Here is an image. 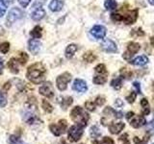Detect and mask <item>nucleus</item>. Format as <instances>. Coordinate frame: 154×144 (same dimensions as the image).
Returning <instances> with one entry per match:
<instances>
[{"mask_svg": "<svg viewBox=\"0 0 154 144\" xmlns=\"http://www.w3.org/2000/svg\"><path fill=\"white\" fill-rule=\"evenodd\" d=\"M72 102H73V99H72L71 97H65V98L62 99L61 107L64 110H66L72 104Z\"/></svg>", "mask_w": 154, "mask_h": 144, "instance_id": "obj_26", "label": "nucleus"}, {"mask_svg": "<svg viewBox=\"0 0 154 144\" xmlns=\"http://www.w3.org/2000/svg\"><path fill=\"white\" fill-rule=\"evenodd\" d=\"M3 66H4L3 59H2V58H0V74H1L2 71H3Z\"/></svg>", "mask_w": 154, "mask_h": 144, "instance_id": "obj_48", "label": "nucleus"}, {"mask_svg": "<svg viewBox=\"0 0 154 144\" xmlns=\"http://www.w3.org/2000/svg\"><path fill=\"white\" fill-rule=\"evenodd\" d=\"M1 2L7 7V6H10V5L14 2V0H1Z\"/></svg>", "mask_w": 154, "mask_h": 144, "instance_id": "obj_47", "label": "nucleus"}, {"mask_svg": "<svg viewBox=\"0 0 154 144\" xmlns=\"http://www.w3.org/2000/svg\"><path fill=\"white\" fill-rule=\"evenodd\" d=\"M129 121H130V125H131L133 128H136V129L143 127V125H146V120L144 119V117L142 116V115H134Z\"/></svg>", "mask_w": 154, "mask_h": 144, "instance_id": "obj_13", "label": "nucleus"}, {"mask_svg": "<svg viewBox=\"0 0 154 144\" xmlns=\"http://www.w3.org/2000/svg\"><path fill=\"white\" fill-rule=\"evenodd\" d=\"M66 127H67L66 120L61 119V120H59V122H58V123L51 124L50 126H49V129H50L51 133L54 134V136H62V134L66 132Z\"/></svg>", "mask_w": 154, "mask_h": 144, "instance_id": "obj_5", "label": "nucleus"}, {"mask_svg": "<svg viewBox=\"0 0 154 144\" xmlns=\"http://www.w3.org/2000/svg\"><path fill=\"white\" fill-rule=\"evenodd\" d=\"M134 112H127V114H126V118L128 119V120H130V119H131L133 116H134Z\"/></svg>", "mask_w": 154, "mask_h": 144, "instance_id": "obj_49", "label": "nucleus"}, {"mask_svg": "<svg viewBox=\"0 0 154 144\" xmlns=\"http://www.w3.org/2000/svg\"><path fill=\"white\" fill-rule=\"evenodd\" d=\"M10 50V43L9 42H3L0 43V52H2L3 54H6Z\"/></svg>", "mask_w": 154, "mask_h": 144, "instance_id": "obj_34", "label": "nucleus"}, {"mask_svg": "<svg viewBox=\"0 0 154 144\" xmlns=\"http://www.w3.org/2000/svg\"><path fill=\"white\" fill-rule=\"evenodd\" d=\"M78 49V46L76 44H69L66 48V57L67 59H71L73 55L75 54V52Z\"/></svg>", "mask_w": 154, "mask_h": 144, "instance_id": "obj_21", "label": "nucleus"}, {"mask_svg": "<svg viewBox=\"0 0 154 144\" xmlns=\"http://www.w3.org/2000/svg\"><path fill=\"white\" fill-rule=\"evenodd\" d=\"M30 35L33 37V38H40L42 35V29L40 26H36L33 30L30 32Z\"/></svg>", "mask_w": 154, "mask_h": 144, "instance_id": "obj_24", "label": "nucleus"}, {"mask_svg": "<svg viewBox=\"0 0 154 144\" xmlns=\"http://www.w3.org/2000/svg\"><path fill=\"white\" fill-rule=\"evenodd\" d=\"M42 109L45 110L46 112H53V107L50 105V103H48V101L46 100H42Z\"/></svg>", "mask_w": 154, "mask_h": 144, "instance_id": "obj_30", "label": "nucleus"}, {"mask_svg": "<svg viewBox=\"0 0 154 144\" xmlns=\"http://www.w3.org/2000/svg\"><path fill=\"white\" fill-rule=\"evenodd\" d=\"M91 36L94 37L95 38L101 40V38H103L106 35V28L102 25H95L91 28Z\"/></svg>", "mask_w": 154, "mask_h": 144, "instance_id": "obj_11", "label": "nucleus"}, {"mask_svg": "<svg viewBox=\"0 0 154 144\" xmlns=\"http://www.w3.org/2000/svg\"><path fill=\"white\" fill-rule=\"evenodd\" d=\"M95 103L94 102H91V101H89V102H86L85 103V106H86V109L90 110V112H94V110H95Z\"/></svg>", "mask_w": 154, "mask_h": 144, "instance_id": "obj_36", "label": "nucleus"}, {"mask_svg": "<svg viewBox=\"0 0 154 144\" xmlns=\"http://www.w3.org/2000/svg\"><path fill=\"white\" fill-rule=\"evenodd\" d=\"M22 16H23V12L20 9L17 7L13 8L7 16V24L9 23V25H12L13 23H14L18 19H20Z\"/></svg>", "mask_w": 154, "mask_h": 144, "instance_id": "obj_8", "label": "nucleus"}, {"mask_svg": "<svg viewBox=\"0 0 154 144\" xmlns=\"http://www.w3.org/2000/svg\"><path fill=\"white\" fill-rule=\"evenodd\" d=\"M131 64L134 65H139V66H143L146 65L148 62V58L146 56H139L137 58H135L134 60H132L131 62H129Z\"/></svg>", "mask_w": 154, "mask_h": 144, "instance_id": "obj_19", "label": "nucleus"}, {"mask_svg": "<svg viewBox=\"0 0 154 144\" xmlns=\"http://www.w3.org/2000/svg\"><path fill=\"white\" fill-rule=\"evenodd\" d=\"M64 6V2L61 0H51L49 4V9L52 12H60Z\"/></svg>", "mask_w": 154, "mask_h": 144, "instance_id": "obj_20", "label": "nucleus"}, {"mask_svg": "<svg viewBox=\"0 0 154 144\" xmlns=\"http://www.w3.org/2000/svg\"><path fill=\"white\" fill-rule=\"evenodd\" d=\"M140 48H141V46H140V44H139V43H137V42H130V43H128L127 49H126V51H125L124 54H123V59L129 61L133 57V55H135L140 50Z\"/></svg>", "mask_w": 154, "mask_h": 144, "instance_id": "obj_9", "label": "nucleus"}, {"mask_svg": "<svg viewBox=\"0 0 154 144\" xmlns=\"http://www.w3.org/2000/svg\"><path fill=\"white\" fill-rule=\"evenodd\" d=\"M70 80H71V75L69 73V72H65V73L59 75L56 79L57 88L61 91L66 90L67 88V84L69 83Z\"/></svg>", "mask_w": 154, "mask_h": 144, "instance_id": "obj_7", "label": "nucleus"}, {"mask_svg": "<svg viewBox=\"0 0 154 144\" xmlns=\"http://www.w3.org/2000/svg\"><path fill=\"white\" fill-rule=\"evenodd\" d=\"M124 127H125V124L123 122H113L109 126V131L113 134H118L119 133L122 131Z\"/></svg>", "mask_w": 154, "mask_h": 144, "instance_id": "obj_16", "label": "nucleus"}, {"mask_svg": "<svg viewBox=\"0 0 154 144\" xmlns=\"http://www.w3.org/2000/svg\"><path fill=\"white\" fill-rule=\"evenodd\" d=\"M38 91H40L42 95L45 96L46 98H52L54 96V89H53V86L50 82L43 84L40 88V89H38Z\"/></svg>", "mask_w": 154, "mask_h": 144, "instance_id": "obj_10", "label": "nucleus"}, {"mask_svg": "<svg viewBox=\"0 0 154 144\" xmlns=\"http://www.w3.org/2000/svg\"><path fill=\"white\" fill-rule=\"evenodd\" d=\"M148 2L150 3L152 6H154V0H148Z\"/></svg>", "mask_w": 154, "mask_h": 144, "instance_id": "obj_52", "label": "nucleus"}, {"mask_svg": "<svg viewBox=\"0 0 154 144\" xmlns=\"http://www.w3.org/2000/svg\"><path fill=\"white\" fill-rule=\"evenodd\" d=\"M136 96H137V94L135 93V92H131V93H130L127 96V97H126V100L128 101V103L132 104L134 101H135V99H136Z\"/></svg>", "mask_w": 154, "mask_h": 144, "instance_id": "obj_38", "label": "nucleus"}, {"mask_svg": "<svg viewBox=\"0 0 154 144\" xmlns=\"http://www.w3.org/2000/svg\"><path fill=\"white\" fill-rule=\"evenodd\" d=\"M151 43H152V45L154 46V38H151Z\"/></svg>", "mask_w": 154, "mask_h": 144, "instance_id": "obj_53", "label": "nucleus"}, {"mask_svg": "<svg viewBox=\"0 0 154 144\" xmlns=\"http://www.w3.org/2000/svg\"><path fill=\"white\" fill-rule=\"evenodd\" d=\"M101 48L107 53H116L118 51V47L116 43L111 40H105L101 43Z\"/></svg>", "mask_w": 154, "mask_h": 144, "instance_id": "obj_12", "label": "nucleus"}, {"mask_svg": "<svg viewBox=\"0 0 154 144\" xmlns=\"http://www.w3.org/2000/svg\"><path fill=\"white\" fill-rule=\"evenodd\" d=\"M153 144H154V143H153Z\"/></svg>", "mask_w": 154, "mask_h": 144, "instance_id": "obj_54", "label": "nucleus"}, {"mask_svg": "<svg viewBox=\"0 0 154 144\" xmlns=\"http://www.w3.org/2000/svg\"><path fill=\"white\" fill-rule=\"evenodd\" d=\"M28 61V56L26 53H20L18 58H12L8 62V67L12 73L17 74L19 72V66L24 65Z\"/></svg>", "mask_w": 154, "mask_h": 144, "instance_id": "obj_4", "label": "nucleus"}, {"mask_svg": "<svg viewBox=\"0 0 154 144\" xmlns=\"http://www.w3.org/2000/svg\"><path fill=\"white\" fill-rule=\"evenodd\" d=\"M70 118L72 119V121L74 123L84 128L88 125L90 116L83 108L79 107V106H76V107H74L71 110Z\"/></svg>", "mask_w": 154, "mask_h": 144, "instance_id": "obj_3", "label": "nucleus"}, {"mask_svg": "<svg viewBox=\"0 0 154 144\" xmlns=\"http://www.w3.org/2000/svg\"><path fill=\"white\" fill-rule=\"evenodd\" d=\"M104 7L107 11H113L117 8V2H116V0H106L104 3Z\"/></svg>", "mask_w": 154, "mask_h": 144, "instance_id": "obj_25", "label": "nucleus"}, {"mask_svg": "<svg viewBox=\"0 0 154 144\" xmlns=\"http://www.w3.org/2000/svg\"><path fill=\"white\" fill-rule=\"evenodd\" d=\"M148 129H149V130H151V131L154 132V114H153V118H152V120H151V121L149 122V124H148Z\"/></svg>", "mask_w": 154, "mask_h": 144, "instance_id": "obj_46", "label": "nucleus"}, {"mask_svg": "<svg viewBox=\"0 0 154 144\" xmlns=\"http://www.w3.org/2000/svg\"><path fill=\"white\" fill-rule=\"evenodd\" d=\"M82 134H83V127L79 126V125H73L71 126L69 130L67 136H69V139L71 142H76L81 138Z\"/></svg>", "mask_w": 154, "mask_h": 144, "instance_id": "obj_6", "label": "nucleus"}, {"mask_svg": "<svg viewBox=\"0 0 154 144\" xmlns=\"http://www.w3.org/2000/svg\"><path fill=\"white\" fill-rule=\"evenodd\" d=\"M116 105H118V106H122V102L120 101V99H117V101H116Z\"/></svg>", "mask_w": 154, "mask_h": 144, "instance_id": "obj_50", "label": "nucleus"}, {"mask_svg": "<svg viewBox=\"0 0 154 144\" xmlns=\"http://www.w3.org/2000/svg\"><path fill=\"white\" fill-rule=\"evenodd\" d=\"M122 76H123V78L129 79L131 77V72L128 71L127 68H122Z\"/></svg>", "mask_w": 154, "mask_h": 144, "instance_id": "obj_37", "label": "nucleus"}, {"mask_svg": "<svg viewBox=\"0 0 154 144\" xmlns=\"http://www.w3.org/2000/svg\"><path fill=\"white\" fill-rule=\"evenodd\" d=\"M45 10H43L42 8H38L36 9L35 11H34L31 14V17L33 20H35V21H38V20H41V19H42L43 17H45Z\"/></svg>", "mask_w": 154, "mask_h": 144, "instance_id": "obj_18", "label": "nucleus"}, {"mask_svg": "<svg viewBox=\"0 0 154 144\" xmlns=\"http://www.w3.org/2000/svg\"><path fill=\"white\" fill-rule=\"evenodd\" d=\"M119 140L120 141L122 144H130V140L128 138V134H123L122 136H120Z\"/></svg>", "mask_w": 154, "mask_h": 144, "instance_id": "obj_35", "label": "nucleus"}, {"mask_svg": "<svg viewBox=\"0 0 154 144\" xmlns=\"http://www.w3.org/2000/svg\"><path fill=\"white\" fill-rule=\"evenodd\" d=\"M94 103L97 105V106H102L105 103V98L102 97V96H97L94 101Z\"/></svg>", "mask_w": 154, "mask_h": 144, "instance_id": "obj_39", "label": "nucleus"}, {"mask_svg": "<svg viewBox=\"0 0 154 144\" xmlns=\"http://www.w3.org/2000/svg\"><path fill=\"white\" fill-rule=\"evenodd\" d=\"M102 142H103L104 144H115V142H114L113 139L111 138V137H109V136H105V137L103 138Z\"/></svg>", "mask_w": 154, "mask_h": 144, "instance_id": "obj_44", "label": "nucleus"}, {"mask_svg": "<svg viewBox=\"0 0 154 144\" xmlns=\"http://www.w3.org/2000/svg\"><path fill=\"white\" fill-rule=\"evenodd\" d=\"M95 72L97 74H107V70H106V66L102 64H100L98 65H96V67L94 68Z\"/></svg>", "mask_w": 154, "mask_h": 144, "instance_id": "obj_32", "label": "nucleus"}, {"mask_svg": "<svg viewBox=\"0 0 154 144\" xmlns=\"http://www.w3.org/2000/svg\"><path fill=\"white\" fill-rule=\"evenodd\" d=\"M132 36H143L144 33L142 31V29H136V30H134L132 33Z\"/></svg>", "mask_w": 154, "mask_h": 144, "instance_id": "obj_43", "label": "nucleus"}, {"mask_svg": "<svg viewBox=\"0 0 154 144\" xmlns=\"http://www.w3.org/2000/svg\"><path fill=\"white\" fill-rule=\"evenodd\" d=\"M148 140H149V136H147V134L144 136V139H140L137 136H135L133 138V141L135 144H146L148 142Z\"/></svg>", "mask_w": 154, "mask_h": 144, "instance_id": "obj_33", "label": "nucleus"}, {"mask_svg": "<svg viewBox=\"0 0 154 144\" xmlns=\"http://www.w3.org/2000/svg\"><path fill=\"white\" fill-rule=\"evenodd\" d=\"M41 42L40 40H38L37 38H32V40H29L28 42V48H29V51H30L32 54L36 55L38 53L41 49Z\"/></svg>", "mask_w": 154, "mask_h": 144, "instance_id": "obj_14", "label": "nucleus"}, {"mask_svg": "<svg viewBox=\"0 0 154 144\" xmlns=\"http://www.w3.org/2000/svg\"><path fill=\"white\" fill-rule=\"evenodd\" d=\"M111 86H112L116 90L120 89L122 86V77H118V78L114 79L112 82H111Z\"/></svg>", "mask_w": 154, "mask_h": 144, "instance_id": "obj_23", "label": "nucleus"}, {"mask_svg": "<svg viewBox=\"0 0 154 144\" xmlns=\"http://www.w3.org/2000/svg\"><path fill=\"white\" fill-rule=\"evenodd\" d=\"M6 13V6L0 1V17H2Z\"/></svg>", "mask_w": 154, "mask_h": 144, "instance_id": "obj_41", "label": "nucleus"}, {"mask_svg": "<svg viewBox=\"0 0 154 144\" xmlns=\"http://www.w3.org/2000/svg\"><path fill=\"white\" fill-rule=\"evenodd\" d=\"M141 106L143 107V114L147 115L149 113V104H148V101L146 98L141 100Z\"/></svg>", "mask_w": 154, "mask_h": 144, "instance_id": "obj_27", "label": "nucleus"}, {"mask_svg": "<svg viewBox=\"0 0 154 144\" xmlns=\"http://www.w3.org/2000/svg\"><path fill=\"white\" fill-rule=\"evenodd\" d=\"M30 2H31V0H18V3L20 4V6L22 8H26Z\"/></svg>", "mask_w": 154, "mask_h": 144, "instance_id": "obj_42", "label": "nucleus"}, {"mask_svg": "<svg viewBox=\"0 0 154 144\" xmlns=\"http://www.w3.org/2000/svg\"><path fill=\"white\" fill-rule=\"evenodd\" d=\"M93 82L96 85H103L107 82V74H97L94 77Z\"/></svg>", "mask_w": 154, "mask_h": 144, "instance_id": "obj_22", "label": "nucleus"}, {"mask_svg": "<svg viewBox=\"0 0 154 144\" xmlns=\"http://www.w3.org/2000/svg\"><path fill=\"white\" fill-rule=\"evenodd\" d=\"M93 144H103L102 141H98V140H96V139H94V140L93 141Z\"/></svg>", "mask_w": 154, "mask_h": 144, "instance_id": "obj_51", "label": "nucleus"}, {"mask_svg": "<svg viewBox=\"0 0 154 144\" xmlns=\"http://www.w3.org/2000/svg\"><path fill=\"white\" fill-rule=\"evenodd\" d=\"M138 17V9L135 10H127L124 7L120 8V10L117 13H113L111 14V18L115 22L123 21L125 24H132L136 21Z\"/></svg>", "mask_w": 154, "mask_h": 144, "instance_id": "obj_2", "label": "nucleus"}, {"mask_svg": "<svg viewBox=\"0 0 154 144\" xmlns=\"http://www.w3.org/2000/svg\"><path fill=\"white\" fill-rule=\"evenodd\" d=\"M72 88L77 91V92H85L88 89V86H87L85 81L81 79H76L73 83V86H72Z\"/></svg>", "mask_w": 154, "mask_h": 144, "instance_id": "obj_15", "label": "nucleus"}, {"mask_svg": "<svg viewBox=\"0 0 154 144\" xmlns=\"http://www.w3.org/2000/svg\"><path fill=\"white\" fill-rule=\"evenodd\" d=\"M9 144H26V143H24L20 138L16 136H11L9 137Z\"/></svg>", "mask_w": 154, "mask_h": 144, "instance_id": "obj_31", "label": "nucleus"}, {"mask_svg": "<svg viewBox=\"0 0 154 144\" xmlns=\"http://www.w3.org/2000/svg\"><path fill=\"white\" fill-rule=\"evenodd\" d=\"M133 86L137 89V93H141V86H140V84L138 83V82H135V83L133 84Z\"/></svg>", "mask_w": 154, "mask_h": 144, "instance_id": "obj_45", "label": "nucleus"}, {"mask_svg": "<svg viewBox=\"0 0 154 144\" xmlns=\"http://www.w3.org/2000/svg\"><path fill=\"white\" fill-rule=\"evenodd\" d=\"M6 105H7L6 97H5L2 93H0V108H4Z\"/></svg>", "mask_w": 154, "mask_h": 144, "instance_id": "obj_40", "label": "nucleus"}, {"mask_svg": "<svg viewBox=\"0 0 154 144\" xmlns=\"http://www.w3.org/2000/svg\"><path fill=\"white\" fill-rule=\"evenodd\" d=\"M90 134H91V136L94 137V138H97L98 136H101V132L100 130L98 129L97 126H93L90 130Z\"/></svg>", "mask_w": 154, "mask_h": 144, "instance_id": "obj_28", "label": "nucleus"}, {"mask_svg": "<svg viewBox=\"0 0 154 144\" xmlns=\"http://www.w3.org/2000/svg\"><path fill=\"white\" fill-rule=\"evenodd\" d=\"M45 74H46V69L45 65L42 62H36V64H34L28 67L26 77L33 84L38 85L45 81Z\"/></svg>", "mask_w": 154, "mask_h": 144, "instance_id": "obj_1", "label": "nucleus"}, {"mask_svg": "<svg viewBox=\"0 0 154 144\" xmlns=\"http://www.w3.org/2000/svg\"><path fill=\"white\" fill-rule=\"evenodd\" d=\"M23 119L24 121H25L27 124L31 125V124H34V123H37L38 121V118L37 115L34 114L32 112H27L24 113L23 115Z\"/></svg>", "mask_w": 154, "mask_h": 144, "instance_id": "obj_17", "label": "nucleus"}, {"mask_svg": "<svg viewBox=\"0 0 154 144\" xmlns=\"http://www.w3.org/2000/svg\"><path fill=\"white\" fill-rule=\"evenodd\" d=\"M83 59H84V61L88 62H93L96 59V56L94 54H93L91 52H87L84 54Z\"/></svg>", "mask_w": 154, "mask_h": 144, "instance_id": "obj_29", "label": "nucleus"}]
</instances>
